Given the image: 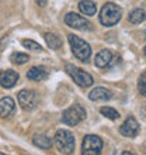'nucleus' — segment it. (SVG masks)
I'll return each mask as SVG.
<instances>
[{"instance_id": "nucleus-10", "label": "nucleus", "mask_w": 146, "mask_h": 155, "mask_svg": "<svg viewBox=\"0 0 146 155\" xmlns=\"http://www.w3.org/2000/svg\"><path fill=\"white\" fill-rule=\"evenodd\" d=\"M119 133H121L122 135H125V137H129V138L136 137L139 133L138 121H136L134 117H128L125 121L122 123V126L119 127Z\"/></svg>"}, {"instance_id": "nucleus-25", "label": "nucleus", "mask_w": 146, "mask_h": 155, "mask_svg": "<svg viewBox=\"0 0 146 155\" xmlns=\"http://www.w3.org/2000/svg\"><path fill=\"white\" fill-rule=\"evenodd\" d=\"M145 38H146V31H145Z\"/></svg>"}, {"instance_id": "nucleus-2", "label": "nucleus", "mask_w": 146, "mask_h": 155, "mask_svg": "<svg viewBox=\"0 0 146 155\" xmlns=\"http://www.w3.org/2000/svg\"><path fill=\"white\" fill-rule=\"evenodd\" d=\"M122 10L114 3H107L100 12V23L106 27H113L121 20Z\"/></svg>"}, {"instance_id": "nucleus-1", "label": "nucleus", "mask_w": 146, "mask_h": 155, "mask_svg": "<svg viewBox=\"0 0 146 155\" xmlns=\"http://www.w3.org/2000/svg\"><path fill=\"white\" fill-rule=\"evenodd\" d=\"M68 41L70 44V48H72L73 55L81 62H87L89 58L91 57V48L90 45L86 42L84 40H81L80 37L77 35H73V34H69L68 35Z\"/></svg>"}, {"instance_id": "nucleus-9", "label": "nucleus", "mask_w": 146, "mask_h": 155, "mask_svg": "<svg viewBox=\"0 0 146 155\" xmlns=\"http://www.w3.org/2000/svg\"><path fill=\"white\" fill-rule=\"evenodd\" d=\"M18 78H20V75L17 74L16 71H0V86L4 87V89H11L18 82Z\"/></svg>"}, {"instance_id": "nucleus-6", "label": "nucleus", "mask_w": 146, "mask_h": 155, "mask_svg": "<svg viewBox=\"0 0 146 155\" xmlns=\"http://www.w3.org/2000/svg\"><path fill=\"white\" fill-rule=\"evenodd\" d=\"M81 154L83 155H98L103 150V140L97 135H86L81 144Z\"/></svg>"}, {"instance_id": "nucleus-14", "label": "nucleus", "mask_w": 146, "mask_h": 155, "mask_svg": "<svg viewBox=\"0 0 146 155\" xmlns=\"http://www.w3.org/2000/svg\"><path fill=\"white\" fill-rule=\"evenodd\" d=\"M27 78L30 81H35V82H41L48 78V72L44 69V68H40V66H34L27 72Z\"/></svg>"}, {"instance_id": "nucleus-12", "label": "nucleus", "mask_w": 146, "mask_h": 155, "mask_svg": "<svg viewBox=\"0 0 146 155\" xmlns=\"http://www.w3.org/2000/svg\"><path fill=\"white\" fill-rule=\"evenodd\" d=\"M16 109V103L11 97H3L0 100V117L7 118L10 114H13V111Z\"/></svg>"}, {"instance_id": "nucleus-7", "label": "nucleus", "mask_w": 146, "mask_h": 155, "mask_svg": "<svg viewBox=\"0 0 146 155\" xmlns=\"http://www.w3.org/2000/svg\"><path fill=\"white\" fill-rule=\"evenodd\" d=\"M65 23L72 28L80 30V31H89V30L93 28L91 23L77 13H68L65 16Z\"/></svg>"}, {"instance_id": "nucleus-3", "label": "nucleus", "mask_w": 146, "mask_h": 155, "mask_svg": "<svg viewBox=\"0 0 146 155\" xmlns=\"http://www.w3.org/2000/svg\"><path fill=\"white\" fill-rule=\"evenodd\" d=\"M55 145L61 154H72L75 151V135L69 130H58L55 134Z\"/></svg>"}, {"instance_id": "nucleus-19", "label": "nucleus", "mask_w": 146, "mask_h": 155, "mask_svg": "<svg viewBox=\"0 0 146 155\" xmlns=\"http://www.w3.org/2000/svg\"><path fill=\"white\" fill-rule=\"evenodd\" d=\"M10 59H11L13 64H17V65H23V64H25V62H28L30 57L27 55V54H24V52H14V54H11Z\"/></svg>"}, {"instance_id": "nucleus-15", "label": "nucleus", "mask_w": 146, "mask_h": 155, "mask_svg": "<svg viewBox=\"0 0 146 155\" xmlns=\"http://www.w3.org/2000/svg\"><path fill=\"white\" fill-rule=\"evenodd\" d=\"M79 10L86 16H94L97 13V6L91 0H81L79 3Z\"/></svg>"}, {"instance_id": "nucleus-13", "label": "nucleus", "mask_w": 146, "mask_h": 155, "mask_svg": "<svg viewBox=\"0 0 146 155\" xmlns=\"http://www.w3.org/2000/svg\"><path fill=\"white\" fill-rule=\"evenodd\" d=\"M113 62V52L110 49H103L96 55V59H94V64L98 68H107Z\"/></svg>"}, {"instance_id": "nucleus-20", "label": "nucleus", "mask_w": 146, "mask_h": 155, "mask_svg": "<svg viewBox=\"0 0 146 155\" xmlns=\"http://www.w3.org/2000/svg\"><path fill=\"white\" fill-rule=\"evenodd\" d=\"M100 111H101L103 116H106L110 120H117V118H119V113H118L115 109H113V107H101Z\"/></svg>"}, {"instance_id": "nucleus-4", "label": "nucleus", "mask_w": 146, "mask_h": 155, "mask_svg": "<svg viewBox=\"0 0 146 155\" xmlns=\"http://www.w3.org/2000/svg\"><path fill=\"white\" fill-rule=\"evenodd\" d=\"M86 109L81 104H73L62 113V123L68 126H77L86 118Z\"/></svg>"}, {"instance_id": "nucleus-24", "label": "nucleus", "mask_w": 146, "mask_h": 155, "mask_svg": "<svg viewBox=\"0 0 146 155\" xmlns=\"http://www.w3.org/2000/svg\"><path fill=\"white\" fill-rule=\"evenodd\" d=\"M143 52H145V55H146V47H145V48H143Z\"/></svg>"}, {"instance_id": "nucleus-8", "label": "nucleus", "mask_w": 146, "mask_h": 155, "mask_svg": "<svg viewBox=\"0 0 146 155\" xmlns=\"http://www.w3.org/2000/svg\"><path fill=\"white\" fill-rule=\"evenodd\" d=\"M17 99H18L20 106L24 110H33V109H35L36 103H38V94L34 90H21Z\"/></svg>"}, {"instance_id": "nucleus-11", "label": "nucleus", "mask_w": 146, "mask_h": 155, "mask_svg": "<svg viewBox=\"0 0 146 155\" xmlns=\"http://www.w3.org/2000/svg\"><path fill=\"white\" fill-rule=\"evenodd\" d=\"M113 97V93L106 87H96L89 93V99L93 102H107Z\"/></svg>"}, {"instance_id": "nucleus-17", "label": "nucleus", "mask_w": 146, "mask_h": 155, "mask_svg": "<svg viewBox=\"0 0 146 155\" xmlns=\"http://www.w3.org/2000/svg\"><path fill=\"white\" fill-rule=\"evenodd\" d=\"M33 143L35 147H40V148H42V150H48V148H51V145H52V140L44 134H40V135H34Z\"/></svg>"}, {"instance_id": "nucleus-23", "label": "nucleus", "mask_w": 146, "mask_h": 155, "mask_svg": "<svg viewBox=\"0 0 146 155\" xmlns=\"http://www.w3.org/2000/svg\"><path fill=\"white\" fill-rule=\"evenodd\" d=\"M46 3H48V0H36V4H38V6H41V7H44Z\"/></svg>"}, {"instance_id": "nucleus-5", "label": "nucleus", "mask_w": 146, "mask_h": 155, "mask_svg": "<svg viewBox=\"0 0 146 155\" xmlns=\"http://www.w3.org/2000/svg\"><path fill=\"white\" fill-rule=\"evenodd\" d=\"M65 69H66V72H68V75L76 82V85H79L80 87H89V86L93 85V78H91V75L84 72V71L80 69V68L68 64V65L65 66Z\"/></svg>"}, {"instance_id": "nucleus-16", "label": "nucleus", "mask_w": 146, "mask_h": 155, "mask_svg": "<svg viewBox=\"0 0 146 155\" xmlns=\"http://www.w3.org/2000/svg\"><path fill=\"white\" fill-rule=\"evenodd\" d=\"M146 20V10L145 8H135L129 13V21L132 24H141Z\"/></svg>"}, {"instance_id": "nucleus-22", "label": "nucleus", "mask_w": 146, "mask_h": 155, "mask_svg": "<svg viewBox=\"0 0 146 155\" xmlns=\"http://www.w3.org/2000/svg\"><path fill=\"white\" fill-rule=\"evenodd\" d=\"M23 45H24L25 48L33 49V51H41V49H42V47L33 40H23Z\"/></svg>"}, {"instance_id": "nucleus-18", "label": "nucleus", "mask_w": 146, "mask_h": 155, "mask_svg": "<svg viewBox=\"0 0 146 155\" xmlns=\"http://www.w3.org/2000/svg\"><path fill=\"white\" fill-rule=\"evenodd\" d=\"M44 37H45V41H46V44H48V47L51 49H59L62 47V40L58 37L56 34L46 33Z\"/></svg>"}, {"instance_id": "nucleus-21", "label": "nucleus", "mask_w": 146, "mask_h": 155, "mask_svg": "<svg viewBox=\"0 0 146 155\" xmlns=\"http://www.w3.org/2000/svg\"><path fill=\"white\" fill-rule=\"evenodd\" d=\"M138 89H139V93L142 96H146V71L138 79Z\"/></svg>"}]
</instances>
